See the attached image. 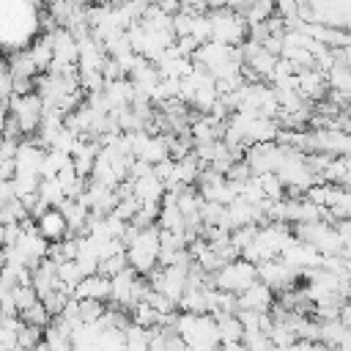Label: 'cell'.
I'll return each mask as SVG.
<instances>
[{"instance_id": "1", "label": "cell", "mask_w": 351, "mask_h": 351, "mask_svg": "<svg viewBox=\"0 0 351 351\" xmlns=\"http://www.w3.org/2000/svg\"><path fill=\"white\" fill-rule=\"evenodd\" d=\"M176 332L189 351H222L219 324L211 313H178Z\"/></svg>"}, {"instance_id": "2", "label": "cell", "mask_w": 351, "mask_h": 351, "mask_svg": "<svg viewBox=\"0 0 351 351\" xmlns=\"http://www.w3.org/2000/svg\"><path fill=\"white\" fill-rule=\"evenodd\" d=\"M126 258H129V266L137 271V274H154L159 258H162V230H156L154 225L151 228H134L129 225V233H126Z\"/></svg>"}, {"instance_id": "3", "label": "cell", "mask_w": 351, "mask_h": 351, "mask_svg": "<svg viewBox=\"0 0 351 351\" xmlns=\"http://www.w3.org/2000/svg\"><path fill=\"white\" fill-rule=\"evenodd\" d=\"M8 118L16 121L19 132L22 134H30V132H38L41 123H44V112H47V104L44 99L30 90V93H16L11 101H8Z\"/></svg>"}, {"instance_id": "4", "label": "cell", "mask_w": 351, "mask_h": 351, "mask_svg": "<svg viewBox=\"0 0 351 351\" xmlns=\"http://www.w3.org/2000/svg\"><path fill=\"white\" fill-rule=\"evenodd\" d=\"M208 19H211V41L228 44V47H241L247 41L250 22L241 14L230 8H219V11H211Z\"/></svg>"}, {"instance_id": "5", "label": "cell", "mask_w": 351, "mask_h": 351, "mask_svg": "<svg viewBox=\"0 0 351 351\" xmlns=\"http://www.w3.org/2000/svg\"><path fill=\"white\" fill-rule=\"evenodd\" d=\"M261 280V274H258V266L255 263H250V261H244V258H236V261H230V263H225L217 274H211V282H214V288H219V291H228V293H244L252 282H258Z\"/></svg>"}, {"instance_id": "6", "label": "cell", "mask_w": 351, "mask_h": 351, "mask_svg": "<svg viewBox=\"0 0 351 351\" xmlns=\"http://www.w3.org/2000/svg\"><path fill=\"white\" fill-rule=\"evenodd\" d=\"M288 156V148L282 143H255L244 151V162L250 165V170L255 176H263V173H277L282 167Z\"/></svg>"}, {"instance_id": "7", "label": "cell", "mask_w": 351, "mask_h": 351, "mask_svg": "<svg viewBox=\"0 0 351 351\" xmlns=\"http://www.w3.org/2000/svg\"><path fill=\"white\" fill-rule=\"evenodd\" d=\"M258 274L261 280L271 288V291H291L293 282L299 280V271L293 266H288L282 258H274V261H266L258 266Z\"/></svg>"}, {"instance_id": "8", "label": "cell", "mask_w": 351, "mask_h": 351, "mask_svg": "<svg viewBox=\"0 0 351 351\" xmlns=\"http://www.w3.org/2000/svg\"><path fill=\"white\" fill-rule=\"evenodd\" d=\"M36 228H38V233H41L49 244H58V241H63V239L71 233L63 208H47V211L36 219Z\"/></svg>"}, {"instance_id": "9", "label": "cell", "mask_w": 351, "mask_h": 351, "mask_svg": "<svg viewBox=\"0 0 351 351\" xmlns=\"http://www.w3.org/2000/svg\"><path fill=\"white\" fill-rule=\"evenodd\" d=\"M129 184H132V192H134V197H137L140 203H162L165 195H167V186H165V181L156 176V170H151L148 176H140V178H134V181H129Z\"/></svg>"}, {"instance_id": "10", "label": "cell", "mask_w": 351, "mask_h": 351, "mask_svg": "<svg viewBox=\"0 0 351 351\" xmlns=\"http://www.w3.org/2000/svg\"><path fill=\"white\" fill-rule=\"evenodd\" d=\"M271 302H274V291L258 280L252 282L244 293H239V310H255V313H269L271 310Z\"/></svg>"}, {"instance_id": "11", "label": "cell", "mask_w": 351, "mask_h": 351, "mask_svg": "<svg viewBox=\"0 0 351 351\" xmlns=\"http://www.w3.org/2000/svg\"><path fill=\"white\" fill-rule=\"evenodd\" d=\"M74 299H96V302H107L112 299V280L104 274H88L82 277V282L74 288Z\"/></svg>"}, {"instance_id": "12", "label": "cell", "mask_w": 351, "mask_h": 351, "mask_svg": "<svg viewBox=\"0 0 351 351\" xmlns=\"http://www.w3.org/2000/svg\"><path fill=\"white\" fill-rule=\"evenodd\" d=\"M219 324V340L225 343H241L244 340V324L239 318V313H228V315H214Z\"/></svg>"}, {"instance_id": "13", "label": "cell", "mask_w": 351, "mask_h": 351, "mask_svg": "<svg viewBox=\"0 0 351 351\" xmlns=\"http://www.w3.org/2000/svg\"><path fill=\"white\" fill-rule=\"evenodd\" d=\"M154 343V329H143L137 324H129L123 332V346L126 351H151Z\"/></svg>"}, {"instance_id": "14", "label": "cell", "mask_w": 351, "mask_h": 351, "mask_svg": "<svg viewBox=\"0 0 351 351\" xmlns=\"http://www.w3.org/2000/svg\"><path fill=\"white\" fill-rule=\"evenodd\" d=\"M19 318H22L27 326H38V329H47V326H49V321H52V313H49V310H47V304L38 299V302H36L33 307H27V310H25Z\"/></svg>"}, {"instance_id": "15", "label": "cell", "mask_w": 351, "mask_h": 351, "mask_svg": "<svg viewBox=\"0 0 351 351\" xmlns=\"http://www.w3.org/2000/svg\"><path fill=\"white\" fill-rule=\"evenodd\" d=\"M332 217H340V219H351V186H343L337 203L329 208Z\"/></svg>"}, {"instance_id": "16", "label": "cell", "mask_w": 351, "mask_h": 351, "mask_svg": "<svg viewBox=\"0 0 351 351\" xmlns=\"http://www.w3.org/2000/svg\"><path fill=\"white\" fill-rule=\"evenodd\" d=\"M277 351H326V346H324V343H307V340H296L293 346H288V348H277Z\"/></svg>"}, {"instance_id": "17", "label": "cell", "mask_w": 351, "mask_h": 351, "mask_svg": "<svg viewBox=\"0 0 351 351\" xmlns=\"http://www.w3.org/2000/svg\"><path fill=\"white\" fill-rule=\"evenodd\" d=\"M222 351H252V348L241 340V343H225V346H222Z\"/></svg>"}, {"instance_id": "18", "label": "cell", "mask_w": 351, "mask_h": 351, "mask_svg": "<svg viewBox=\"0 0 351 351\" xmlns=\"http://www.w3.org/2000/svg\"><path fill=\"white\" fill-rule=\"evenodd\" d=\"M348 282H351V266H348Z\"/></svg>"}]
</instances>
